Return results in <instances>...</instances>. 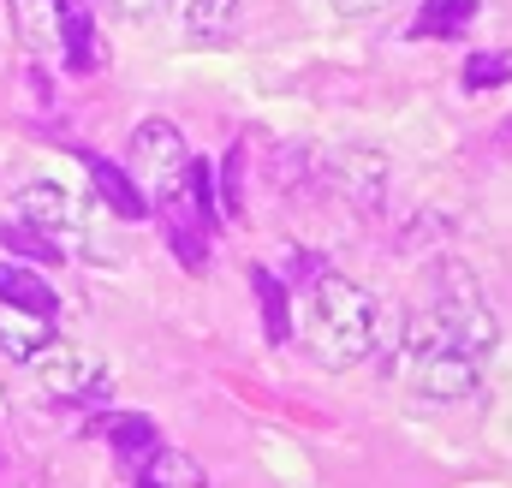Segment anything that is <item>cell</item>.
I'll list each match as a JSON object with an SVG mask.
<instances>
[{"instance_id": "cell-1", "label": "cell", "mask_w": 512, "mask_h": 488, "mask_svg": "<svg viewBox=\"0 0 512 488\" xmlns=\"http://www.w3.org/2000/svg\"><path fill=\"white\" fill-rule=\"evenodd\" d=\"M495 346H501V322L483 304L477 280L465 268H447L435 280V298L405 322L393 375L417 387L423 399H465L483 381V364Z\"/></svg>"}, {"instance_id": "cell-2", "label": "cell", "mask_w": 512, "mask_h": 488, "mask_svg": "<svg viewBox=\"0 0 512 488\" xmlns=\"http://www.w3.org/2000/svg\"><path fill=\"white\" fill-rule=\"evenodd\" d=\"M376 340H382L376 298L358 280L322 268L304 286V346H310V358L328 369H352L376 352Z\"/></svg>"}, {"instance_id": "cell-3", "label": "cell", "mask_w": 512, "mask_h": 488, "mask_svg": "<svg viewBox=\"0 0 512 488\" xmlns=\"http://www.w3.org/2000/svg\"><path fill=\"white\" fill-rule=\"evenodd\" d=\"M185 167H191V149H185L179 125L143 120L131 131V179H137V191H143L149 203H161V197L185 179Z\"/></svg>"}, {"instance_id": "cell-4", "label": "cell", "mask_w": 512, "mask_h": 488, "mask_svg": "<svg viewBox=\"0 0 512 488\" xmlns=\"http://www.w3.org/2000/svg\"><path fill=\"white\" fill-rule=\"evenodd\" d=\"M36 381L54 393V399H96V393H108V381H114V369L102 352H90V346H78V340H48L36 358Z\"/></svg>"}, {"instance_id": "cell-5", "label": "cell", "mask_w": 512, "mask_h": 488, "mask_svg": "<svg viewBox=\"0 0 512 488\" xmlns=\"http://www.w3.org/2000/svg\"><path fill=\"white\" fill-rule=\"evenodd\" d=\"M18 221H30V227H42V233H90L84 227V203L66 191V185H54V179H30L24 191H18Z\"/></svg>"}, {"instance_id": "cell-6", "label": "cell", "mask_w": 512, "mask_h": 488, "mask_svg": "<svg viewBox=\"0 0 512 488\" xmlns=\"http://www.w3.org/2000/svg\"><path fill=\"white\" fill-rule=\"evenodd\" d=\"M0 304H6V310H24V316H42V322L60 316L54 286H42L24 262H0Z\"/></svg>"}, {"instance_id": "cell-7", "label": "cell", "mask_w": 512, "mask_h": 488, "mask_svg": "<svg viewBox=\"0 0 512 488\" xmlns=\"http://www.w3.org/2000/svg\"><path fill=\"white\" fill-rule=\"evenodd\" d=\"M84 167H90V179H96V197H102L120 221H143V215H149V197L137 191V179H131L126 167H114V161H102V155H84Z\"/></svg>"}, {"instance_id": "cell-8", "label": "cell", "mask_w": 512, "mask_h": 488, "mask_svg": "<svg viewBox=\"0 0 512 488\" xmlns=\"http://www.w3.org/2000/svg\"><path fill=\"white\" fill-rule=\"evenodd\" d=\"M12 36L30 54H54L60 48V0H12Z\"/></svg>"}, {"instance_id": "cell-9", "label": "cell", "mask_w": 512, "mask_h": 488, "mask_svg": "<svg viewBox=\"0 0 512 488\" xmlns=\"http://www.w3.org/2000/svg\"><path fill=\"white\" fill-rule=\"evenodd\" d=\"M60 54H66V72H96L102 66L96 24H90V0L84 6H60Z\"/></svg>"}, {"instance_id": "cell-10", "label": "cell", "mask_w": 512, "mask_h": 488, "mask_svg": "<svg viewBox=\"0 0 512 488\" xmlns=\"http://www.w3.org/2000/svg\"><path fill=\"white\" fill-rule=\"evenodd\" d=\"M137 488H209L203 465L191 453H173V447H155L143 465H137Z\"/></svg>"}, {"instance_id": "cell-11", "label": "cell", "mask_w": 512, "mask_h": 488, "mask_svg": "<svg viewBox=\"0 0 512 488\" xmlns=\"http://www.w3.org/2000/svg\"><path fill=\"white\" fill-rule=\"evenodd\" d=\"M102 435L114 441V453L126 459L131 471H137V465L161 447V435H155V423H149L143 411H114V417H102Z\"/></svg>"}, {"instance_id": "cell-12", "label": "cell", "mask_w": 512, "mask_h": 488, "mask_svg": "<svg viewBox=\"0 0 512 488\" xmlns=\"http://www.w3.org/2000/svg\"><path fill=\"white\" fill-rule=\"evenodd\" d=\"M251 292H256V310H262V328H268V340H274V346H286V340H292V298H286L280 274L251 268Z\"/></svg>"}, {"instance_id": "cell-13", "label": "cell", "mask_w": 512, "mask_h": 488, "mask_svg": "<svg viewBox=\"0 0 512 488\" xmlns=\"http://www.w3.org/2000/svg\"><path fill=\"white\" fill-rule=\"evenodd\" d=\"M48 340H54V334H48V322H42V316H24V310H0V352H6V358L30 364V358H36Z\"/></svg>"}, {"instance_id": "cell-14", "label": "cell", "mask_w": 512, "mask_h": 488, "mask_svg": "<svg viewBox=\"0 0 512 488\" xmlns=\"http://www.w3.org/2000/svg\"><path fill=\"white\" fill-rule=\"evenodd\" d=\"M471 18H477V0H423L411 36H417V42H429V36H459Z\"/></svg>"}, {"instance_id": "cell-15", "label": "cell", "mask_w": 512, "mask_h": 488, "mask_svg": "<svg viewBox=\"0 0 512 488\" xmlns=\"http://www.w3.org/2000/svg\"><path fill=\"white\" fill-rule=\"evenodd\" d=\"M179 18L197 42H221L239 18V0H179Z\"/></svg>"}, {"instance_id": "cell-16", "label": "cell", "mask_w": 512, "mask_h": 488, "mask_svg": "<svg viewBox=\"0 0 512 488\" xmlns=\"http://www.w3.org/2000/svg\"><path fill=\"white\" fill-rule=\"evenodd\" d=\"M0 250H6L12 262H60V256H66L60 244L48 239L42 227H30V221H24V227H6V221H0Z\"/></svg>"}, {"instance_id": "cell-17", "label": "cell", "mask_w": 512, "mask_h": 488, "mask_svg": "<svg viewBox=\"0 0 512 488\" xmlns=\"http://www.w3.org/2000/svg\"><path fill=\"white\" fill-rule=\"evenodd\" d=\"M507 78H512V54H471L465 60V90L471 96H483V90H495Z\"/></svg>"}, {"instance_id": "cell-18", "label": "cell", "mask_w": 512, "mask_h": 488, "mask_svg": "<svg viewBox=\"0 0 512 488\" xmlns=\"http://www.w3.org/2000/svg\"><path fill=\"white\" fill-rule=\"evenodd\" d=\"M239 173H245V143L227 155V167H221V203H227V215H239L245 209V185H239Z\"/></svg>"}, {"instance_id": "cell-19", "label": "cell", "mask_w": 512, "mask_h": 488, "mask_svg": "<svg viewBox=\"0 0 512 488\" xmlns=\"http://www.w3.org/2000/svg\"><path fill=\"white\" fill-rule=\"evenodd\" d=\"M102 6H108V12H114L120 24H155L167 0H102Z\"/></svg>"}, {"instance_id": "cell-20", "label": "cell", "mask_w": 512, "mask_h": 488, "mask_svg": "<svg viewBox=\"0 0 512 488\" xmlns=\"http://www.w3.org/2000/svg\"><path fill=\"white\" fill-rule=\"evenodd\" d=\"M393 0H328V12H340V18H382Z\"/></svg>"}, {"instance_id": "cell-21", "label": "cell", "mask_w": 512, "mask_h": 488, "mask_svg": "<svg viewBox=\"0 0 512 488\" xmlns=\"http://www.w3.org/2000/svg\"><path fill=\"white\" fill-rule=\"evenodd\" d=\"M60 6H84V0H60Z\"/></svg>"}]
</instances>
